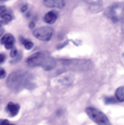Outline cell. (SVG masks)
<instances>
[{"label": "cell", "instance_id": "cell-19", "mask_svg": "<svg viewBox=\"0 0 124 125\" xmlns=\"http://www.w3.org/2000/svg\"><path fill=\"white\" fill-rule=\"evenodd\" d=\"M27 9H28V5H23L21 7V12H26Z\"/></svg>", "mask_w": 124, "mask_h": 125}, {"label": "cell", "instance_id": "cell-1", "mask_svg": "<svg viewBox=\"0 0 124 125\" xmlns=\"http://www.w3.org/2000/svg\"><path fill=\"white\" fill-rule=\"evenodd\" d=\"M26 63L30 67H43L44 71H51L56 67V60L46 51H40L27 58Z\"/></svg>", "mask_w": 124, "mask_h": 125}, {"label": "cell", "instance_id": "cell-20", "mask_svg": "<svg viewBox=\"0 0 124 125\" xmlns=\"http://www.w3.org/2000/svg\"><path fill=\"white\" fill-rule=\"evenodd\" d=\"M0 124H10L8 120H0Z\"/></svg>", "mask_w": 124, "mask_h": 125}, {"label": "cell", "instance_id": "cell-10", "mask_svg": "<svg viewBox=\"0 0 124 125\" xmlns=\"http://www.w3.org/2000/svg\"><path fill=\"white\" fill-rule=\"evenodd\" d=\"M20 41L21 42L22 45H24L25 49L30 50V49H31V48L33 47V43H32L31 41L27 40V39H25V38H24L23 36H21V37H20Z\"/></svg>", "mask_w": 124, "mask_h": 125}, {"label": "cell", "instance_id": "cell-11", "mask_svg": "<svg viewBox=\"0 0 124 125\" xmlns=\"http://www.w3.org/2000/svg\"><path fill=\"white\" fill-rule=\"evenodd\" d=\"M105 103H106V105H109V104H116V103H118V100L115 98V97H106L105 98Z\"/></svg>", "mask_w": 124, "mask_h": 125}, {"label": "cell", "instance_id": "cell-16", "mask_svg": "<svg viewBox=\"0 0 124 125\" xmlns=\"http://www.w3.org/2000/svg\"><path fill=\"white\" fill-rule=\"evenodd\" d=\"M6 75H7L6 71H5L4 69L0 68V79H4L5 77H6Z\"/></svg>", "mask_w": 124, "mask_h": 125}, {"label": "cell", "instance_id": "cell-6", "mask_svg": "<svg viewBox=\"0 0 124 125\" xmlns=\"http://www.w3.org/2000/svg\"><path fill=\"white\" fill-rule=\"evenodd\" d=\"M5 110L9 113V115L10 117H15L20 111V105L13 102H9L7 105Z\"/></svg>", "mask_w": 124, "mask_h": 125}, {"label": "cell", "instance_id": "cell-21", "mask_svg": "<svg viewBox=\"0 0 124 125\" xmlns=\"http://www.w3.org/2000/svg\"><path fill=\"white\" fill-rule=\"evenodd\" d=\"M34 27H35V22H34V21H31L30 24H29V28L33 30V29H34Z\"/></svg>", "mask_w": 124, "mask_h": 125}, {"label": "cell", "instance_id": "cell-8", "mask_svg": "<svg viewBox=\"0 0 124 125\" xmlns=\"http://www.w3.org/2000/svg\"><path fill=\"white\" fill-rule=\"evenodd\" d=\"M58 12H56V11H49L47 13L45 14L44 16V21L46 23H48V24H53L56 21H57V19H58Z\"/></svg>", "mask_w": 124, "mask_h": 125}, {"label": "cell", "instance_id": "cell-24", "mask_svg": "<svg viewBox=\"0 0 124 125\" xmlns=\"http://www.w3.org/2000/svg\"><path fill=\"white\" fill-rule=\"evenodd\" d=\"M0 1H2V0H0Z\"/></svg>", "mask_w": 124, "mask_h": 125}, {"label": "cell", "instance_id": "cell-4", "mask_svg": "<svg viewBox=\"0 0 124 125\" xmlns=\"http://www.w3.org/2000/svg\"><path fill=\"white\" fill-rule=\"evenodd\" d=\"M32 34L34 37H36L38 40L41 41H49L53 35V29L50 27H41L37 29H33Z\"/></svg>", "mask_w": 124, "mask_h": 125}, {"label": "cell", "instance_id": "cell-15", "mask_svg": "<svg viewBox=\"0 0 124 125\" xmlns=\"http://www.w3.org/2000/svg\"><path fill=\"white\" fill-rule=\"evenodd\" d=\"M5 13H7V8L5 6H0V17Z\"/></svg>", "mask_w": 124, "mask_h": 125}, {"label": "cell", "instance_id": "cell-18", "mask_svg": "<svg viewBox=\"0 0 124 125\" xmlns=\"http://www.w3.org/2000/svg\"><path fill=\"white\" fill-rule=\"evenodd\" d=\"M68 44H69V41H66L65 43H63V44H61L60 45H58V46H57V48H58V49H60V48H62V47L66 46V45H68Z\"/></svg>", "mask_w": 124, "mask_h": 125}, {"label": "cell", "instance_id": "cell-22", "mask_svg": "<svg viewBox=\"0 0 124 125\" xmlns=\"http://www.w3.org/2000/svg\"><path fill=\"white\" fill-rule=\"evenodd\" d=\"M8 23L7 21H4V20H2V21H0V26H3V25H6Z\"/></svg>", "mask_w": 124, "mask_h": 125}, {"label": "cell", "instance_id": "cell-23", "mask_svg": "<svg viewBox=\"0 0 124 125\" xmlns=\"http://www.w3.org/2000/svg\"><path fill=\"white\" fill-rule=\"evenodd\" d=\"M3 33H4V30H3V28H0V37L3 35Z\"/></svg>", "mask_w": 124, "mask_h": 125}, {"label": "cell", "instance_id": "cell-5", "mask_svg": "<svg viewBox=\"0 0 124 125\" xmlns=\"http://www.w3.org/2000/svg\"><path fill=\"white\" fill-rule=\"evenodd\" d=\"M0 42L2 45H5V47L7 49H11V48H13V45L15 44V38L12 34L7 33V34L2 36V39Z\"/></svg>", "mask_w": 124, "mask_h": 125}, {"label": "cell", "instance_id": "cell-12", "mask_svg": "<svg viewBox=\"0 0 124 125\" xmlns=\"http://www.w3.org/2000/svg\"><path fill=\"white\" fill-rule=\"evenodd\" d=\"M84 2H86V3H88V4H91V5H93V6H97L99 7L100 5H101V0H83Z\"/></svg>", "mask_w": 124, "mask_h": 125}, {"label": "cell", "instance_id": "cell-2", "mask_svg": "<svg viewBox=\"0 0 124 125\" xmlns=\"http://www.w3.org/2000/svg\"><path fill=\"white\" fill-rule=\"evenodd\" d=\"M31 83V76L30 73L24 71H16L11 72L7 80V84L9 88L13 91H20L28 87Z\"/></svg>", "mask_w": 124, "mask_h": 125}, {"label": "cell", "instance_id": "cell-14", "mask_svg": "<svg viewBox=\"0 0 124 125\" xmlns=\"http://www.w3.org/2000/svg\"><path fill=\"white\" fill-rule=\"evenodd\" d=\"M18 55V50L16 48H11V52H10V57L11 58H15Z\"/></svg>", "mask_w": 124, "mask_h": 125}, {"label": "cell", "instance_id": "cell-17", "mask_svg": "<svg viewBox=\"0 0 124 125\" xmlns=\"http://www.w3.org/2000/svg\"><path fill=\"white\" fill-rule=\"evenodd\" d=\"M5 59H6V55L3 53H0V64L4 62Z\"/></svg>", "mask_w": 124, "mask_h": 125}, {"label": "cell", "instance_id": "cell-7", "mask_svg": "<svg viewBox=\"0 0 124 125\" xmlns=\"http://www.w3.org/2000/svg\"><path fill=\"white\" fill-rule=\"evenodd\" d=\"M44 5L47 8L62 9L65 6L64 0H44Z\"/></svg>", "mask_w": 124, "mask_h": 125}, {"label": "cell", "instance_id": "cell-3", "mask_svg": "<svg viewBox=\"0 0 124 125\" xmlns=\"http://www.w3.org/2000/svg\"><path fill=\"white\" fill-rule=\"evenodd\" d=\"M85 112L93 122H95L97 124H109V121H108L107 117L97 108L89 107L85 109Z\"/></svg>", "mask_w": 124, "mask_h": 125}, {"label": "cell", "instance_id": "cell-9", "mask_svg": "<svg viewBox=\"0 0 124 125\" xmlns=\"http://www.w3.org/2000/svg\"><path fill=\"white\" fill-rule=\"evenodd\" d=\"M115 98L118 102H123L124 101V87L120 86L115 92Z\"/></svg>", "mask_w": 124, "mask_h": 125}, {"label": "cell", "instance_id": "cell-13", "mask_svg": "<svg viewBox=\"0 0 124 125\" xmlns=\"http://www.w3.org/2000/svg\"><path fill=\"white\" fill-rule=\"evenodd\" d=\"M1 18L3 19L4 21H7L9 22V21H10L12 20V15L10 13H8V12H7V13H5L4 15H2Z\"/></svg>", "mask_w": 124, "mask_h": 125}]
</instances>
